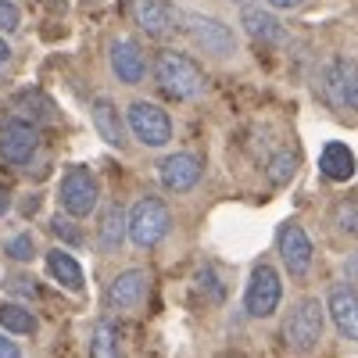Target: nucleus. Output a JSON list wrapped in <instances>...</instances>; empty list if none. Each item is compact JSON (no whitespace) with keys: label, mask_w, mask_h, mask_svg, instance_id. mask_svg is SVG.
Instances as JSON below:
<instances>
[{"label":"nucleus","mask_w":358,"mask_h":358,"mask_svg":"<svg viewBox=\"0 0 358 358\" xmlns=\"http://www.w3.org/2000/svg\"><path fill=\"white\" fill-rule=\"evenodd\" d=\"M265 4L273 8V11H294V8H301L305 0H265Z\"/></svg>","instance_id":"32"},{"label":"nucleus","mask_w":358,"mask_h":358,"mask_svg":"<svg viewBox=\"0 0 358 358\" xmlns=\"http://www.w3.org/2000/svg\"><path fill=\"white\" fill-rule=\"evenodd\" d=\"M57 197H62V208L72 219H90L101 204V179L94 176L90 165H69L62 172Z\"/></svg>","instance_id":"3"},{"label":"nucleus","mask_w":358,"mask_h":358,"mask_svg":"<svg viewBox=\"0 0 358 358\" xmlns=\"http://www.w3.org/2000/svg\"><path fill=\"white\" fill-rule=\"evenodd\" d=\"M326 312H330L337 334L344 341L358 344V287L355 283H334L326 294Z\"/></svg>","instance_id":"14"},{"label":"nucleus","mask_w":358,"mask_h":358,"mask_svg":"<svg viewBox=\"0 0 358 358\" xmlns=\"http://www.w3.org/2000/svg\"><path fill=\"white\" fill-rule=\"evenodd\" d=\"M204 176V162L194 151H176L158 162V183L169 194H190Z\"/></svg>","instance_id":"11"},{"label":"nucleus","mask_w":358,"mask_h":358,"mask_svg":"<svg viewBox=\"0 0 358 358\" xmlns=\"http://www.w3.org/2000/svg\"><path fill=\"white\" fill-rule=\"evenodd\" d=\"M319 172H322V179H330V183H348V179H355L358 162L351 155V147L341 143V140H330L319 155Z\"/></svg>","instance_id":"19"},{"label":"nucleus","mask_w":358,"mask_h":358,"mask_svg":"<svg viewBox=\"0 0 358 358\" xmlns=\"http://www.w3.org/2000/svg\"><path fill=\"white\" fill-rule=\"evenodd\" d=\"M197 290H204V297L212 305H222L226 301V283L219 276V268L215 265H201L197 268Z\"/></svg>","instance_id":"25"},{"label":"nucleus","mask_w":358,"mask_h":358,"mask_svg":"<svg viewBox=\"0 0 358 358\" xmlns=\"http://www.w3.org/2000/svg\"><path fill=\"white\" fill-rule=\"evenodd\" d=\"M133 22L143 29L147 36H172L179 29V11L169 4V0H133L129 4Z\"/></svg>","instance_id":"15"},{"label":"nucleus","mask_w":358,"mask_h":358,"mask_svg":"<svg viewBox=\"0 0 358 358\" xmlns=\"http://www.w3.org/2000/svg\"><path fill=\"white\" fill-rule=\"evenodd\" d=\"M126 241H129V215H126V208L118 201H111L97 215V248L104 255H115Z\"/></svg>","instance_id":"17"},{"label":"nucleus","mask_w":358,"mask_h":358,"mask_svg":"<svg viewBox=\"0 0 358 358\" xmlns=\"http://www.w3.org/2000/svg\"><path fill=\"white\" fill-rule=\"evenodd\" d=\"M50 233H54L62 244H69L72 251L83 248V233H79V226H76V219H72L69 212H62V215H54V219H50Z\"/></svg>","instance_id":"27"},{"label":"nucleus","mask_w":358,"mask_h":358,"mask_svg":"<svg viewBox=\"0 0 358 358\" xmlns=\"http://www.w3.org/2000/svg\"><path fill=\"white\" fill-rule=\"evenodd\" d=\"M241 25H244V33L258 43H268V47H276L287 40V29L283 22L268 11V8H244L241 11Z\"/></svg>","instance_id":"18"},{"label":"nucleus","mask_w":358,"mask_h":358,"mask_svg":"<svg viewBox=\"0 0 358 358\" xmlns=\"http://www.w3.org/2000/svg\"><path fill=\"white\" fill-rule=\"evenodd\" d=\"M8 212H11V194H8L4 187H0V219H4Z\"/></svg>","instance_id":"33"},{"label":"nucleus","mask_w":358,"mask_h":358,"mask_svg":"<svg viewBox=\"0 0 358 358\" xmlns=\"http://www.w3.org/2000/svg\"><path fill=\"white\" fill-rule=\"evenodd\" d=\"M90 118H94V129H97V136L108 143V147H115V151H126V118H122V111H118V104L111 101V97H97L94 104H90Z\"/></svg>","instance_id":"16"},{"label":"nucleus","mask_w":358,"mask_h":358,"mask_svg":"<svg viewBox=\"0 0 358 358\" xmlns=\"http://www.w3.org/2000/svg\"><path fill=\"white\" fill-rule=\"evenodd\" d=\"M8 62H11V47H8V40H4V36H0V69H4Z\"/></svg>","instance_id":"34"},{"label":"nucleus","mask_w":358,"mask_h":358,"mask_svg":"<svg viewBox=\"0 0 358 358\" xmlns=\"http://www.w3.org/2000/svg\"><path fill=\"white\" fill-rule=\"evenodd\" d=\"M147 290H151V280H147L143 268H126V273H118L108 290H104V305L111 312H133L143 305Z\"/></svg>","instance_id":"13"},{"label":"nucleus","mask_w":358,"mask_h":358,"mask_svg":"<svg viewBox=\"0 0 358 358\" xmlns=\"http://www.w3.org/2000/svg\"><path fill=\"white\" fill-rule=\"evenodd\" d=\"M179 29L204 50V54H212V57H233L236 54V33L212 18V15H201V11H179Z\"/></svg>","instance_id":"5"},{"label":"nucleus","mask_w":358,"mask_h":358,"mask_svg":"<svg viewBox=\"0 0 358 358\" xmlns=\"http://www.w3.org/2000/svg\"><path fill=\"white\" fill-rule=\"evenodd\" d=\"M90 358H126L122 334L111 319H97L90 330Z\"/></svg>","instance_id":"22"},{"label":"nucleus","mask_w":358,"mask_h":358,"mask_svg":"<svg viewBox=\"0 0 358 358\" xmlns=\"http://www.w3.org/2000/svg\"><path fill=\"white\" fill-rule=\"evenodd\" d=\"M40 147V133H36V122H29V118H4L0 122V158L8 165H29Z\"/></svg>","instance_id":"10"},{"label":"nucleus","mask_w":358,"mask_h":358,"mask_svg":"<svg viewBox=\"0 0 358 358\" xmlns=\"http://www.w3.org/2000/svg\"><path fill=\"white\" fill-rule=\"evenodd\" d=\"M233 4H248V0H233Z\"/></svg>","instance_id":"35"},{"label":"nucleus","mask_w":358,"mask_h":358,"mask_svg":"<svg viewBox=\"0 0 358 358\" xmlns=\"http://www.w3.org/2000/svg\"><path fill=\"white\" fill-rule=\"evenodd\" d=\"M283 305V276L273 262H258L248 276V290H244V312L251 319H268Z\"/></svg>","instance_id":"6"},{"label":"nucleus","mask_w":358,"mask_h":358,"mask_svg":"<svg viewBox=\"0 0 358 358\" xmlns=\"http://www.w3.org/2000/svg\"><path fill=\"white\" fill-rule=\"evenodd\" d=\"M297 165H301V155H297L294 147H276V151L268 155V162H265V176H268V183H273V187L290 183V179L297 176Z\"/></svg>","instance_id":"23"},{"label":"nucleus","mask_w":358,"mask_h":358,"mask_svg":"<svg viewBox=\"0 0 358 358\" xmlns=\"http://www.w3.org/2000/svg\"><path fill=\"white\" fill-rule=\"evenodd\" d=\"M126 122H129V133L143 147H165L172 140V118L155 101H133L126 108Z\"/></svg>","instance_id":"7"},{"label":"nucleus","mask_w":358,"mask_h":358,"mask_svg":"<svg viewBox=\"0 0 358 358\" xmlns=\"http://www.w3.org/2000/svg\"><path fill=\"white\" fill-rule=\"evenodd\" d=\"M11 108H15L18 118H29V122H36V126L40 122H57L54 101L43 94V90H36V86H29V90H22V94H15Z\"/></svg>","instance_id":"21"},{"label":"nucleus","mask_w":358,"mask_h":358,"mask_svg":"<svg viewBox=\"0 0 358 358\" xmlns=\"http://www.w3.org/2000/svg\"><path fill=\"white\" fill-rule=\"evenodd\" d=\"M322 97L341 111H358V62L334 57L322 69Z\"/></svg>","instance_id":"9"},{"label":"nucleus","mask_w":358,"mask_h":358,"mask_svg":"<svg viewBox=\"0 0 358 358\" xmlns=\"http://www.w3.org/2000/svg\"><path fill=\"white\" fill-rule=\"evenodd\" d=\"M8 294L15 297V301H33V297H40V283L29 273H11L8 276Z\"/></svg>","instance_id":"29"},{"label":"nucleus","mask_w":358,"mask_h":358,"mask_svg":"<svg viewBox=\"0 0 358 358\" xmlns=\"http://www.w3.org/2000/svg\"><path fill=\"white\" fill-rule=\"evenodd\" d=\"M155 83L169 101H197L208 90L201 65L194 57H187L183 50H172V47L155 54Z\"/></svg>","instance_id":"1"},{"label":"nucleus","mask_w":358,"mask_h":358,"mask_svg":"<svg viewBox=\"0 0 358 358\" xmlns=\"http://www.w3.org/2000/svg\"><path fill=\"white\" fill-rule=\"evenodd\" d=\"M108 65L122 86H140L147 79V54L133 36H115L108 43Z\"/></svg>","instance_id":"12"},{"label":"nucleus","mask_w":358,"mask_h":358,"mask_svg":"<svg viewBox=\"0 0 358 358\" xmlns=\"http://www.w3.org/2000/svg\"><path fill=\"white\" fill-rule=\"evenodd\" d=\"M22 25V8L15 0H0V33H15Z\"/></svg>","instance_id":"30"},{"label":"nucleus","mask_w":358,"mask_h":358,"mask_svg":"<svg viewBox=\"0 0 358 358\" xmlns=\"http://www.w3.org/2000/svg\"><path fill=\"white\" fill-rule=\"evenodd\" d=\"M0 326H4L8 334H15V337H29V334H36L40 322H36V315L29 312L22 301H15V297H11V301L0 305Z\"/></svg>","instance_id":"24"},{"label":"nucleus","mask_w":358,"mask_h":358,"mask_svg":"<svg viewBox=\"0 0 358 358\" xmlns=\"http://www.w3.org/2000/svg\"><path fill=\"white\" fill-rule=\"evenodd\" d=\"M0 358H22V348H18V341H15V334H0Z\"/></svg>","instance_id":"31"},{"label":"nucleus","mask_w":358,"mask_h":358,"mask_svg":"<svg viewBox=\"0 0 358 358\" xmlns=\"http://www.w3.org/2000/svg\"><path fill=\"white\" fill-rule=\"evenodd\" d=\"M172 233V212L169 204L155 194H143L133 208H129V244L140 251H151L158 244H165V236Z\"/></svg>","instance_id":"2"},{"label":"nucleus","mask_w":358,"mask_h":358,"mask_svg":"<svg viewBox=\"0 0 358 358\" xmlns=\"http://www.w3.org/2000/svg\"><path fill=\"white\" fill-rule=\"evenodd\" d=\"M4 251H8V258H11V262H18V265L33 262V258H36V241H33V233H29V229L11 233L8 241H4Z\"/></svg>","instance_id":"26"},{"label":"nucleus","mask_w":358,"mask_h":358,"mask_svg":"<svg viewBox=\"0 0 358 358\" xmlns=\"http://www.w3.org/2000/svg\"><path fill=\"white\" fill-rule=\"evenodd\" d=\"M326 312L322 301L315 297H301L283 319V341L290 351H312L319 341H322V330H326Z\"/></svg>","instance_id":"4"},{"label":"nucleus","mask_w":358,"mask_h":358,"mask_svg":"<svg viewBox=\"0 0 358 358\" xmlns=\"http://www.w3.org/2000/svg\"><path fill=\"white\" fill-rule=\"evenodd\" d=\"M334 226L344 233V236H358V201L348 197L337 204V212H334Z\"/></svg>","instance_id":"28"},{"label":"nucleus","mask_w":358,"mask_h":358,"mask_svg":"<svg viewBox=\"0 0 358 358\" xmlns=\"http://www.w3.org/2000/svg\"><path fill=\"white\" fill-rule=\"evenodd\" d=\"M47 273H50L54 283H62V287L72 290V294H83V287H86L83 265H79V258H76L69 248H50V251H47Z\"/></svg>","instance_id":"20"},{"label":"nucleus","mask_w":358,"mask_h":358,"mask_svg":"<svg viewBox=\"0 0 358 358\" xmlns=\"http://www.w3.org/2000/svg\"><path fill=\"white\" fill-rule=\"evenodd\" d=\"M276 251H280V262L283 268L294 276V280H305L312 273V258H315V244L301 222H283L280 233H276Z\"/></svg>","instance_id":"8"}]
</instances>
